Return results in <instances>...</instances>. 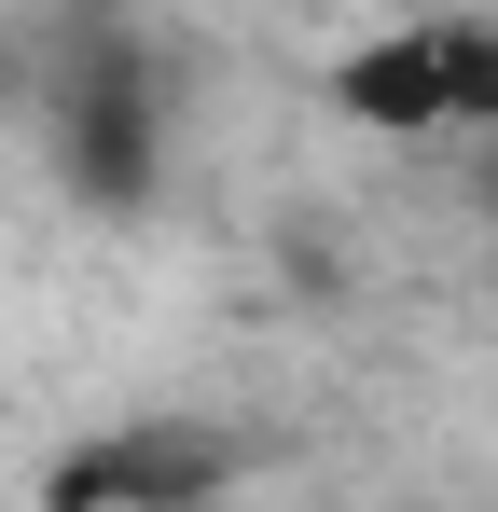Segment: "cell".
<instances>
[{"label":"cell","instance_id":"obj_5","mask_svg":"<svg viewBox=\"0 0 498 512\" xmlns=\"http://www.w3.org/2000/svg\"><path fill=\"white\" fill-rule=\"evenodd\" d=\"M485 222H498V167H485Z\"/></svg>","mask_w":498,"mask_h":512},{"label":"cell","instance_id":"obj_1","mask_svg":"<svg viewBox=\"0 0 498 512\" xmlns=\"http://www.w3.org/2000/svg\"><path fill=\"white\" fill-rule=\"evenodd\" d=\"M236 471H249L236 429L139 416V429H111V443H83V457H56V471H42V499H56V512H180V499H222Z\"/></svg>","mask_w":498,"mask_h":512},{"label":"cell","instance_id":"obj_3","mask_svg":"<svg viewBox=\"0 0 498 512\" xmlns=\"http://www.w3.org/2000/svg\"><path fill=\"white\" fill-rule=\"evenodd\" d=\"M332 111L374 125V139H429L443 125V70H429V28H374L332 56Z\"/></svg>","mask_w":498,"mask_h":512},{"label":"cell","instance_id":"obj_2","mask_svg":"<svg viewBox=\"0 0 498 512\" xmlns=\"http://www.w3.org/2000/svg\"><path fill=\"white\" fill-rule=\"evenodd\" d=\"M56 167H70L83 208H139V194L166 180V125H153L139 56H97V70H70V97H56Z\"/></svg>","mask_w":498,"mask_h":512},{"label":"cell","instance_id":"obj_4","mask_svg":"<svg viewBox=\"0 0 498 512\" xmlns=\"http://www.w3.org/2000/svg\"><path fill=\"white\" fill-rule=\"evenodd\" d=\"M429 70H443V125L498 139V14H443L429 28Z\"/></svg>","mask_w":498,"mask_h":512}]
</instances>
